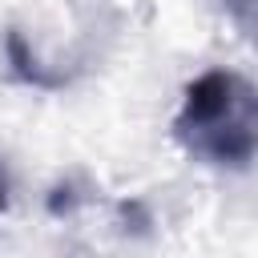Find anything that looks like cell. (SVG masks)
<instances>
[{
	"instance_id": "obj_2",
	"label": "cell",
	"mask_w": 258,
	"mask_h": 258,
	"mask_svg": "<svg viewBox=\"0 0 258 258\" xmlns=\"http://www.w3.org/2000/svg\"><path fill=\"white\" fill-rule=\"evenodd\" d=\"M8 194H12V181H8V169H4V157H0V214L8 210Z\"/></svg>"
},
{
	"instance_id": "obj_1",
	"label": "cell",
	"mask_w": 258,
	"mask_h": 258,
	"mask_svg": "<svg viewBox=\"0 0 258 258\" xmlns=\"http://www.w3.org/2000/svg\"><path fill=\"white\" fill-rule=\"evenodd\" d=\"M173 141L202 165L250 169L258 153V93L238 69L198 73L173 113Z\"/></svg>"
}]
</instances>
